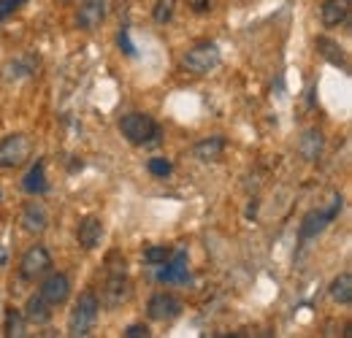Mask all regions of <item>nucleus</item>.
<instances>
[{
  "label": "nucleus",
  "instance_id": "1",
  "mask_svg": "<svg viewBox=\"0 0 352 338\" xmlns=\"http://www.w3.org/2000/svg\"><path fill=\"white\" fill-rule=\"evenodd\" d=\"M98 311H100V300H98V295H95L92 290L82 293L79 300H76V306L71 308V317H68V333L76 338L89 336V330H92L95 322H98Z\"/></svg>",
  "mask_w": 352,
  "mask_h": 338
},
{
  "label": "nucleus",
  "instance_id": "2",
  "mask_svg": "<svg viewBox=\"0 0 352 338\" xmlns=\"http://www.w3.org/2000/svg\"><path fill=\"white\" fill-rule=\"evenodd\" d=\"M120 130L122 135L135 144V146H144V144H157L160 141V127L155 125V120L149 114H141V111H133L125 114L120 120Z\"/></svg>",
  "mask_w": 352,
  "mask_h": 338
},
{
  "label": "nucleus",
  "instance_id": "3",
  "mask_svg": "<svg viewBox=\"0 0 352 338\" xmlns=\"http://www.w3.org/2000/svg\"><path fill=\"white\" fill-rule=\"evenodd\" d=\"M182 65L187 68V74L192 76H206L209 71H214L220 65V49L217 43H195L192 49H187V54L182 57Z\"/></svg>",
  "mask_w": 352,
  "mask_h": 338
},
{
  "label": "nucleus",
  "instance_id": "4",
  "mask_svg": "<svg viewBox=\"0 0 352 338\" xmlns=\"http://www.w3.org/2000/svg\"><path fill=\"white\" fill-rule=\"evenodd\" d=\"M33 144L28 135H8L0 141V168H19L30 160Z\"/></svg>",
  "mask_w": 352,
  "mask_h": 338
},
{
  "label": "nucleus",
  "instance_id": "5",
  "mask_svg": "<svg viewBox=\"0 0 352 338\" xmlns=\"http://www.w3.org/2000/svg\"><path fill=\"white\" fill-rule=\"evenodd\" d=\"M339 212H342V198H339V195L331 198V206H328V209L309 212L307 216H304V222H301V238H314L317 233H322V230L331 225V219Z\"/></svg>",
  "mask_w": 352,
  "mask_h": 338
},
{
  "label": "nucleus",
  "instance_id": "6",
  "mask_svg": "<svg viewBox=\"0 0 352 338\" xmlns=\"http://www.w3.org/2000/svg\"><path fill=\"white\" fill-rule=\"evenodd\" d=\"M19 268H22V276H25V279L36 282V279H41V276L49 273V268H52V254L46 252V247H30V249L25 252V257H22Z\"/></svg>",
  "mask_w": 352,
  "mask_h": 338
},
{
  "label": "nucleus",
  "instance_id": "7",
  "mask_svg": "<svg viewBox=\"0 0 352 338\" xmlns=\"http://www.w3.org/2000/svg\"><path fill=\"white\" fill-rule=\"evenodd\" d=\"M182 311V300L171 293H157V295L149 297V306H146V314L157 322H168V319H176Z\"/></svg>",
  "mask_w": 352,
  "mask_h": 338
},
{
  "label": "nucleus",
  "instance_id": "8",
  "mask_svg": "<svg viewBox=\"0 0 352 338\" xmlns=\"http://www.w3.org/2000/svg\"><path fill=\"white\" fill-rule=\"evenodd\" d=\"M41 295L52 306H63L71 295V279L65 273H49L44 279V284H41Z\"/></svg>",
  "mask_w": 352,
  "mask_h": 338
},
{
  "label": "nucleus",
  "instance_id": "9",
  "mask_svg": "<svg viewBox=\"0 0 352 338\" xmlns=\"http://www.w3.org/2000/svg\"><path fill=\"white\" fill-rule=\"evenodd\" d=\"M128 297H131V282L125 279V273H111L109 282H106V290H103V303L109 308H117Z\"/></svg>",
  "mask_w": 352,
  "mask_h": 338
},
{
  "label": "nucleus",
  "instance_id": "10",
  "mask_svg": "<svg viewBox=\"0 0 352 338\" xmlns=\"http://www.w3.org/2000/svg\"><path fill=\"white\" fill-rule=\"evenodd\" d=\"M106 19V0H82L76 22L82 30H95L100 27V22Z\"/></svg>",
  "mask_w": 352,
  "mask_h": 338
},
{
  "label": "nucleus",
  "instance_id": "11",
  "mask_svg": "<svg viewBox=\"0 0 352 338\" xmlns=\"http://www.w3.org/2000/svg\"><path fill=\"white\" fill-rule=\"evenodd\" d=\"M76 238H79V244L85 249H95L100 244V238H103V222L98 216H85L79 222V227H76Z\"/></svg>",
  "mask_w": 352,
  "mask_h": 338
},
{
  "label": "nucleus",
  "instance_id": "12",
  "mask_svg": "<svg viewBox=\"0 0 352 338\" xmlns=\"http://www.w3.org/2000/svg\"><path fill=\"white\" fill-rule=\"evenodd\" d=\"M19 222H22V227H25L28 233H44L46 225H49V214H46V209L41 203H28V206L22 209Z\"/></svg>",
  "mask_w": 352,
  "mask_h": 338
},
{
  "label": "nucleus",
  "instance_id": "13",
  "mask_svg": "<svg viewBox=\"0 0 352 338\" xmlns=\"http://www.w3.org/2000/svg\"><path fill=\"white\" fill-rule=\"evenodd\" d=\"M52 303L46 300L41 293H36V295L28 297V303H25V319H30V322H36V325H46L49 319H52Z\"/></svg>",
  "mask_w": 352,
  "mask_h": 338
},
{
  "label": "nucleus",
  "instance_id": "14",
  "mask_svg": "<svg viewBox=\"0 0 352 338\" xmlns=\"http://www.w3.org/2000/svg\"><path fill=\"white\" fill-rule=\"evenodd\" d=\"M225 152V138L222 135H212V138H204L192 146V155L201 160V163H217Z\"/></svg>",
  "mask_w": 352,
  "mask_h": 338
},
{
  "label": "nucleus",
  "instance_id": "15",
  "mask_svg": "<svg viewBox=\"0 0 352 338\" xmlns=\"http://www.w3.org/2000/svg\"><path fill=\"white\" fill-rule=\"evenodd\" d=\"M322 144H325L322 133H320L317 127H309L307 133L301 135V141H298V152H301V157H304V160L314 163V160L320 157V152H322Z\"/></svg>",
  "mask_w": 352,
  "mask_h": 338
},
{
  "label": "nucleus",
  "instance_id": "16",
  "mask_svg": "<svg viewBox=\"0 0 352 338\" xmlns=\"http://www.w3.org/2000/svg\"><path fill=\"white\" fill-rule=\"evenodd\" d=\"M38 68V57L33 54H19L16 60H11L6 65V79H22V76H33Z\"/></svg>",
  "mask_w": 352,
  "mask_h": 338
},
{
  "label": "nucleus",
  "instance_id": "17",
  "mask_svg": "<svg viewBox=\"0 0 352 338\" xmlns=\"http://www.w3.org/2000/svg\"><path fill=\"white\" fill-rule=\"evenodd\" d=\"M317 52L331 63V65H336V68H350L347 65V54H344V49L339 46L336 41H331V38H317Z\"/></svg>",
  "mask_w": 352,
  "mask_h": 338
},
{
  "label": "nucleus",
  "instance_id": "18",
  "mask_svg": "<svg viewBox=\"0 0 352 338\" xmlns=\"http://www.w3.org/2000/svg\"><path fill=\"white\" fill-rule=\"evenodd\" d=\"M320 16H322V22L328 27H336V25H342L347 19V5L342 0H325L322 8H320Z\"/></svg>",
  "mask_w": 352,
  "mask_h": 338
},
{
  "label": "nucleus",
  "instance_id": "19",
  "mask_svg": "<svg viewBox=\"0 0 352 338\" xmlns=\"http://www.w3.org/2000/svg\"><path fill=\"white\" fill-rule=\"evenodd\" d=\"M22 187H25V192H30V195H41L46 192V173H44V163H36L33 168L28 170V176L22 179Z\"/></svg>",
  "mask_w": 352,
  "mask_h": 338
},
{
  "label": "nucleus",
  "instance_id": "20",
  "mask_svg": "<svg viewBox=\"0 0 352 338\" xmlns=\"http://www.w3.org/2000/svg\"><path fill=\"white\" fill-rule=\"evenodd\" d=\"M166 265V262H163ZM160 279L163 282H187V254L176 252L174 262L166 265V271H160Z\"/></svg>",
  "mask_w": 352,
  "mask_h": 338
},
{
  "label": "nucleus",
  "instance_id": "21",
  "mask_svg": "<svg viewBox=\"0 0 352 338\" xmlns=\"http://www.w3.org/2000/svg\"><path fill=\"white\" fill-rule=\"evenodd\" d=\"M331 297L336 303H350L352 300V276L350 273H339L333 282H331Z\"/></svg>",
  "mask_w": 352,
  "mask_h": 338
},
{
  "label": "nucleus",
  "instance_id": "22",
  "mask_svg": "<svg viewBox=\"0 0 352 338\" xmlns=\"http://www.w3.org/2000/svg\"><path fill=\"white\" fill-rule=\"evenodd\" d=\"M3 333L6 336H25V314H19L16 308H8L6 311V322H3Z\"/></svg>",
  "mask_w": 352,
  "mask_h": 338
},
{
  "label": "nucleus",
  "instance_id": "23",
  "mask_svg": "<svg viewBox=\"0 0 352 338\" xmlns=\"http://www.w3.org/2000/svg\"><path fill=\"white\" fill-rule=\"evenodd\" d=\"M174 5H176V0H157V5H155V22H160V25L171 22Z\"/></svg>",
  "mask_w": 352,
  "mask_h": 338
},
{
  "label": "nucleus",
  "instance_id": "24",
  "mask_svg": "<svg viewBox=\"0 0 352 338\" xmlns=\"http://www.w3.org/2000/svg\"><path fill=\"white\" fill-rule=\"evenodd\" d=\"M168 257H171V249H168V247H149V249L144 252V260H146L149 265H163Z\"/></svg>",
  "mask_w": 352,
  "mask_h": 338
},
{
  "label": "nucleus",
  "instance_id": "25",
  "mask_svg": "<svg viewBox=\"0 0 352 338\" xmlns=\"http://www.w3.org/2000/svg\"><path fill=\"white\" fill-rule=\"evenodd\" d=\"M171 170H174V166H171L166 157H152V160H149V173H152V176H168Z\"/></svg>",
  "mask_w": 352,
  "mask_h": 338
},
{
  "label": "nucleus",
  "instance_id": "26",
  "mask_svg": "<svg viewBox=\"0 0 352 338\" xmlns=\"http://www.w3.org/2000/svg\"><path fill=\"white\" fill-rule=\"evenodd\" d=\"M19 3H22V0H0V19L8 16V14H14V11L19 8Z\"/></svg>",
  "mask_w": 352,
  "mask_h": 338
},
{
  "label": "nucleus",
  "instance_id": "27",
  "mask_svg": "<svg viewBox=\"0 0 352 338\" xmlns=\"http://www.w3.org/2000/svg\"><path fill=\"white\" fill-rule=\"evenodd\" d=\"M125 336L128 338H146L149 336V328H146V325H131V328L125 330Z\"/></svg>",
  "mask_w": 352,
  "mask_h": 338
},
{
  "label": "nucleus",
  "instance_id": "28",
  "mask_svg": "<svg viewBox=\"0 0 352 338\" xmlns=\"http://www.w3.org/2000/svg\"><path fill=\"white\" fill-rule=\"evenodd\" d=\"M117 41H120V46L125 49V54H128V57H133V54H135V46H133V43H131V36H128V30H122Z\"/></svg>",
  "mask_w": 352,
  "mask_h": 338
},
{
  "label": "nucleus",
  "instance_id": "29",
  "mask_svg": "<svg viewBox=\"0 0 352 338\" xmlns=\"http://www.w3.org/2000/svg\"><path fill=\"white\" fill-rule=\"evenodd\" d=\"M187 3H190V8H192V11H206L212 0H187Z\"/></svg>",
  "mask_w": 352,
  "mask_h": 338
}]
</instances>
